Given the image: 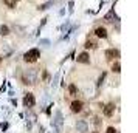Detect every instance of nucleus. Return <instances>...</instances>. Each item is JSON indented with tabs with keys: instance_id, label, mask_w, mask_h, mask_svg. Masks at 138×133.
Wrapping results in <instances>:
<instances>
[{
	"instance_id": "obj_1",
	"label": "nucleus",
	"mask_w": 138,
	"mask_h": 133,
	"mask_svg": "<svg viewBox=\"0 0 138 133\" xmlns=\"http://www.w3.org/2000/svg\"><path fill=\"white\" fill-rule=\"evenodd\" d=\"M39 56H40L39 50H37V48H33V50H30L28 53H25L23 59H25V62H36V60L39 59Z\"/></svg>"
},
{
	"instance_id": "obj_2",
	"label": "nucleus",
	"mask_w": 138,
	"mask_h": 133,
	"mask_svg": "<svg viewBox=\"0 0 138 133\" xmlns=\"http://www.w3.org/2000/svg\"><path fill=\"white\" fill-rule=\"evenodd\" d=\"M36 82V71H28L23 76V84H34Z\"/></svg>"
},
{
	"instance_id": "obj_3",
	"label": "nucleus",
	"mask_w": 138,
	"mask_h": 133,
	"mask_svg": "<svg viewBox=\"0 0 138 133\" xmlns=\"http://www.w3.org/2000/svg\"><path fill=\"white\" fill-rule=\"evenodd\" d=\"M53 122H54V126H56L57 133L62 132V113H61V112H56V119H54Z\"/></svg>"
},
{
	"instance_id": "obj_4",
	"label": "nucleus",
	"mask_w": 138,
	"mask_h": 133,
	"mask_svg": "<svg viewBox=\"0 0 138 133\" xmlns=\"http://www.w3.org/2000/svg\"><path fill=\"white\" fill-rule=\"evenodd\" d=\"M34 102H36V101H34V96H33L31 93H26L25 98H23V105H25V107H33Z\"/></svg>"
},
{
	"instance_id": "obj_5",
	"label": "nucleus",
	"mask_w": 138,
	"mask_h": 133,
	"mask_svg": "<svg viewBox=\"0 0 138 133\" xmlns=\"http://www.w3.org/2000/svg\"><path fill=\"white\" fill-rule=\"evenodd\" d=\"M106 57L107 59H117V57H120V51L115 50V48H110V50L106 51Z\"/></svg>"
},
{
	"instance_id": "obj_6",
	"label": "nucleus",
	"mask_w": 138,
	"mask_h": 133,
	"mask_svg": "<svg viewBox=\"0 0 138 133\" xmlns=\"http://www.w3.org/2000/svg\"><path fill=\"white\" fill-rule=\"evenodd\" d=\"M78 62H81V64H89V62H90L89 53H81V54L78 56Z\"/></svg>"
},
{
	"instance_id": "obj_7",
	"label": "nucleus",
	"mask_w": 138,
	"mask_h": 133,
	"mask_svg": "<svg viewBox=\"0 0 138 133\" xmlns=\"http://www.w3.org/2000/svg\"><path fill=\"white\" fill-rule=\"evenodd\" d=\"M71 110H73L75 113L81 112V110H82V102H81V101H75V102H71Z\"/></svg>"
},
{
	"instance_id": "obj_8",
	"label": "nucleus",
	"mask_w": 138,
	"mask_h": 133,
	"mask_svg": "<svg viewBox=\"0 0 138 133\" xmlns=\"http://www.w3.org/2000/svg\"><path fill=\"white\" fill-rule=\"evenodd\" d=\"M113 112H115V105H113V104H109V105L104 107V115H106V116H112Z\"/></svg>"
},
{
	"instance_id": "obj_9",
	"label": "nucleus",
	"mask_w": 138,
	"mask_h": 133,
	"mask_svg": "<svg viewBox=\"0 0 138 133\" xmlns=\"http://www.w3.org/2000/svg\"><path fill=\"white\" fill-rule=\"evenodd\" d=\"M76 129H78L79 132L85 133L87 130H89V126H87V122H84V121H79V122L76 124Z\"/></svg>"
},
{
	"instance_id": "obj_10",
	"label": "nucleus",
	"mask_w": 138,
	"mask_h": 133,
	"mask_svg": "<svg viewBox=\"0 0 138 133\" xmlns=\"http://www.w3.org/2000/svg\"><path fill=\"white\" fill-rule=\"evenodd\" d=\"M95 34H96L98 37H103V39H106V37H107V31H106V28H103V26H99V28H96V31H95Z\"/></svg>"
},
{
	"instance_id": "obj_11",
	"label": "nucleus",
	"mask_w": 138,
	"mask_h": 133,
	"mask_svg": "<svg viewBox=\"0 0 138 133\" xmlns=\"http://www.w3.org/2000/svg\"><path fill=\"white\" fill-rule=\"evenodd\" d=\"M16 3H17V0H5V5L8 8H16Z\"/></svg>"
},
{
	"instance_id": "obj_12",
	"label": "nucleus",
	"mask_w": 138,
	"mask_h": 133,
	"mask_svg": "<svg viewBox=\"0 0 138 133\" xmlns=\"http://www.w3.org/2000/svg\"><path fill=\"white\" fill-rule=\"evenodd\" d=\"M0 34H2V36H6V34H9V29H8V26L2 25V26H0Z\"/></svg>"
},
{
	"instance_id": "obj_13",
	"label": "nucleus",
	"mask_w": 138,
	"mask_h": 133,
	"mask_svg": "<svg viewBox=\"0 0 138 133\" xmlns=\"http://www.w3.org/2000/svg\"><path fill=\"white\" fill-rule=\"evenodd\" d=\"M68 91H70V95H71V96H76V91H78V90H76V85H73V84H71V85L68 87Z\"/></svg>"
},
{
	"instance_id": "obj_14",
	"label": "nucleus",
	"mask_w": 138,
	"mask_h": 133,
	"mask_svg": "<svg viewBox=\"0 0 138 133\" xmlns=\"http://www.w3.org/2000/svg\"><path fill=\"white\" fill-rule=\"evenodd\" d=\"M112 70H113V71H115V73H120V64H118V62H117V64H115V65H113V68H112Z\"/></svg>"
},
{
	"instance_id": "obj_15",
	"label": "nucleus",
	"mask_w": 138,
	"mask_h": 133,
	"mask_svg": "<svg viewBox=\"0 0 138 133\" xmlns=\"http://www.w3.org/2000/svg\"><path fill=\"white\" fill-rule=\"evenodd\" d=\"M93 46H95L93 42H87V43H85V48H93Z\"/></svg>"
},
{
	"instance_id": "obj_16",
	"label": "nucleus",
	"mask_w": 138,
	"mask_h": 133,
	"mask_svg": "<svg viewBox=\"0 0 138 133\" xmlns=\"http://www.w3.org/2000/svg\"><path fill=\"white\" fill-rule=\"evenodd\" d=\"M106 133H117V130H115L113 127H109V129H107V132H106Z\"/></svg>"
},
{
	"instance_id": "obj_17",
	"label": "nucleus",
	"mask_w": 138,
	"mask_h": 133,
	"mask_svg": "<svg viewBox=\"0 0 138 133\" xmlns=\"http://www.w3.org/2000/svg\"><path fill=\"white\" fill-rule=\"evenodd\" d=\"M93 133H98V132H93Z\"/></svg>"
}]
</instances>
